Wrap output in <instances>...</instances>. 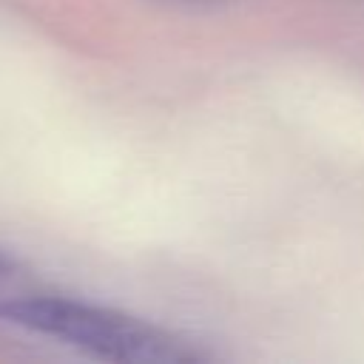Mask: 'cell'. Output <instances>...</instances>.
I'll return each mask as SVG.
<instances>
[{
	"mask_svg": "<svg viewBox=\"0 0 364 364\" xmlns=\"http://www.w3.org/2000/svg\"><path fill=\"white\" fill-rule=\"evenodd\" d=\"M0 321L117 364H188L199 358L196 350L154 324L71 299H6Z\"/></svg>",
	"mask_w": 364,
	"mask_h": 364,
	"instance_id": "cell-1",
	"label": "cell"
},
{
	"mask_svg": "<svg viewBox=\"0 0 364 364\" xmlns=\"http://www.w3.org/2000/svg\"><path fill=\"white\" fill-rule=\"evenodd\" d=\"M11 276V264H9V259L0 253V282H6Z\"/></svg>",
	"mask_w": 364,
	"mask_h": 364,
	"instance_id": "cell-2",
	"label": "cell"
}]
</instances>
